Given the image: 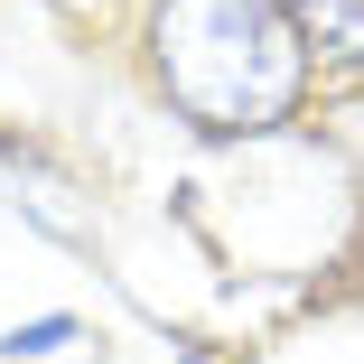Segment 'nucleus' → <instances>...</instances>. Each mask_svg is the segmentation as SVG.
Masks as SVG:
<instances>
[{
	"label": "nucleus",
	"mask_w": 364,
	"mask_h": 364,
	"mask_svg": "<svg viewBox=\"0 0 364 364\" xmlns=\"http://www.w3.org/2000/svg\"><path fill=\"white\" fill-rule=\"evenodd\" d=\"M150 56L196 131H271L309 85V38L280 0H159Z\"/></svg>",
	"instance_id": "obj_1"
},
{
	"label": "nucleus",
	"mask_w": 364,
	"mask_h": 364,
	"mask_svg": "<svg viewBox=\"0 0 364 364\" xmlns=\"http://www.w3.org/2000/svg\"><path fill=\"white\" fill-rule=\"evenodd\" d=\"M280 10H289V28H299L318 56L364 65V0H280Z\"/></svg>",
	"instance_id": "obj_2"
},
{
	"label": "nucleus",
	"mask_w": 364,
	"mask_h": 364,
	"mask_svg": "<svg viewBox=\"0 0 364 364\" xmlns=\"http://www.w3.org/2000/svg\"><path fill=\"white\" fill-rule=\"evenodd\" d=\"M65 336H75V318H38V327H10V336H0V355H56Z\"/></svg>",
	"instance_id": "obj_3"
},
{
	"label": "nucleus",
	"mask_w": 364,
	"mask_h": 364,
	"mask_svg": "<svg viewBox=\"0 0 364 364\" xmlns=\"http://www.w3.org/2000/svg\"><path fill=\"white\" fill-rule=\"evenodd\" d=\"M187 364H196V355H187Z\"/></svg>",
	"instance_id": "obj_4"
}]
</instances>
